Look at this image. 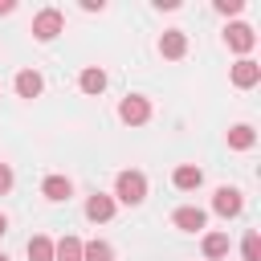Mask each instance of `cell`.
Returning <instances> with one entry per match:
<instances>
[{
	"instance_id": "1",
	"label": "cell",
	"mask_w": 261,
	"mask_h": 261,
	"mask_svg": "<svg viewBox=\"0 0 261 261\" xmlns=\"http://www.w3.org/2000/svg\"><path fill=\"white\" fill-rule=\"evenodd\" d=\"M114 196H118L122 204H143V200H147V175H143V171H118Z\"/></svg>"
},
{
	"instance_id": "2",
	"label": "cell",
	"mask_w": 261,
	"mask_h": 261,
	"mask_svg": "<svg viewBox=\"0 0 261 261\" xmlns=\"http://www.w3.org/2000/svg\"><path fill=\"white\" fill-rule=\"evenodd\" d=\"M61 29H65V16H61L57 8H41V12L33 16V37H37V41H53Z\"/></svg>"
},
{
	"instance_id": "3",
	"label": "cell",
	"mask_w": 261,
	"mask_h": 261,
	"mask_svg": "<svg viewBox=\"0 0 261 261\" xmlns=\"http://www.w3.org/2000/svg\"><path fill=\"white\" fill-rule=\"evenodd\" d=\"M118 118L130 122V126H143V122L151 118V102H147L143 94H126V98L118 102Z\"/></svg>"
},
{
	"instance_id": "4",
	"label": "cell",
	"mask_w": 261,
	"mask_h": 261,
	"mask_svg": "<svg viewBox=\"0 0 261 261\" xmlns=\"http://www.w3.org/2000/svg\"><path fill=\"white\" fill-rule=\"evenodd\" d=\"M212 208H216V212L228 220V216H241L245 200H241V192H237V188H228V184H224V188H216V196H212Z\"/></svg>"
},
{
	"instance_id": "5",
	"label": "cell",
	"mask_w": 261,
	"mask_h": 261,
	"mask_svg": "<svg viewBox=\"0 0 261 261\" xmlns=\"http://www.w3.org/2000/svg\"><path fill=\"white\" fill-rule=\"evenodd\" d=\"M261 82V65L253 61V57H241L237 65H232V86H241V90H253Z\"/></svg>"
},
{
	"instance_id": "6",
	"label": "cell",
	"mask_w": 261,
	"mask_h": 261,
	"mask_svg": "<svg viewBox=\"0 0 261 261\" xmlns=\"http://www.w3.org/2000/svg\"><path fill=\"white\" fill-rule=\"evenodd\" d=\"M171 224H175V228H184V232H200V228L208 224V212H204V208H192V204H188V208H175Z\"/></svg>"
},
{
	"instance_id": "7",
	"label": "cell",
	"mask_w": 261,
	"mask_h": 261,
	"mask_svg": "<svg viewBox=\"0 0 261 261\" xmlns=\"http://www.w3.org/2000/svg\"><path fill=\"white\" fill-rule=\"evenodd\" d=\"M224 41H228V49H232V53H249V49L257 45V33H253L249 24H228Z\"/></svg>"
},
{
	"instance_id": "8",
	"label": "cell",
	"mask_w": 261,
	"mask_h": 261,
	"mask_svg": "<svg viewBox=\"0 0 261 261\" xmlns=\"http://www.w3.org/2000/svg\"><path fill=\"white\" fill-rule=\"evenodd\" d=\"M159 53H163V57H171V61H179V57L188 53V37H184L179 29H167V33L159 37Z\"/></svg>"
},
{
	"instance_id": "9",
	"label": "cell",
	"mask_w": 261,
	"mask_h": 261,
	"mask_svg": "<svg viewBox=\"0 0 261 261\" xmlns=\"http://www.w3.org/2000/svg\"><path fill=\"white\" fill-rule=\"evenodd\" d=\"M171 179H175V188H179V192H196V188L204 184V171H200L196 163H184V167H175V175H171Z\"/></svg>"
},
{
	"instance_id": "10",
	"label": "cell",
	"mask_w": 261,
	"mask_h": 261,
	"mask_svg": "<svg viewBox=\"0 0 261 261\" xmlns=\"http://www.w3.org/2000/svg\"><path fill=\"white\" fill-rule=\"evenodd\" d=\"M86 216H90L94 224H98V220H110V216H114V200L102 196V192H94V196L86 200Z\"/></svg>"
},
{
	"instance_id": "11",
	"label": "cell",
	"mask_w": 261,
	"mask_h": 261,
	"mask_svg": "<svg viewBox=\"0 0 261 261\" xmlns=\"http://www.w3.org/2000/svg\"><path fill=\"white\" fill-rule=\"evenodd\" d=\"M41 90H45V82H41L37 69H20V73H16V94H20V98H37Z\"/></svg>"
},
{
	"instance_id": "12",
	"label": "cell",
	"mask_w": 261,
	"mask_h": 261,
	"mask_svg": "<svg viewBox=\"0 0 261 261\" xmlns=\"http://www.w3.org/2000/svg\"><path fill=\"white\" fill-rule=\"evenodd\" d=\"M253 143H257V135H253L249 122H237V126L228 130V147H232V151H249Z\"/></svg>"
},
{
	"instance_id": "13",
	"label": "cell",
	"mask_w": 261,
	"mask_h": 261,
	"mask_svg": "<svg viewBox=\"0 0 261 261\" xmlns=\"http://www.w3.org/2000/svg\"><path fill=\"white\" fill-rule=\"evenodd\" d=\"M41 192H45V200H69V192H73V184H69L65 175H49V179L41 184Z\"/></svg>"
},
{
	"instance_id": "14",
	"label": "cell",
	"mask_w": 261,
	"mask_h": 261,
	"mask_svg": "<svg viewBox=\"0 0 261 261\" xmlns=\"http://www.w3.org/2000/svg\"><path fill=\"white\" fill-rule=\"evenodd\" d=\"M53 261H82V241L77 237H61L53 245Z\"/></svg>"
},
{
	"instance_id": "15",
	"label": "cell",
	"mask_w": 261,
	"mask_h": 261,
	"mask_svg": "<svg viewBox=\"0 0 261 261\" xmlns=\"http://www.w3.org/2000/svg\"><path fill=\"white\" fill-rule=\"evenodd\" d=\"M224 253H228V237H224V232H208V237H204V257H208V261H220Z\"/></svg>"
},
{
	"instance_id": "16",
	"label": "cell",
	"mask_w": 261,
	"mask_h": 261,
	"mask_svg": "<svg viewBox=\"0 0 261 261\" xmlns=\"http://www.w3.org/2000/svg\"><path fill=\"white\" fill-rule=\"evenodd\" d=\"M82 90H86V94H102V90H106V73H102L98 65L82 69Z\"/></svg>"
},
{
	"instance_id": "17",
	"label": "cell",
	"mask_w": 261,
	"mask_h": 261,
	"mask_svg": "<svg viewBox=\"0 0 261 261\" xmlns=\"http://www.w3.org/2000/svg\"><path fill=\"white\" fill-rule=\"evenodd\" d=\"M29 261H53V241L49 237H29Z\"/></svg>"
},
{
	"instance_id": "18",
	"label": "cell",
	"mask_w": 261,
	"mask_h": 261,
	"mask_svg": "<svg viewBox=\"0 0 261 261\" xmlns=\"http://www.w3.org/2000/svg\"><path fill=\"white\" fill-rule=\"evenodd\" d=\"M82 261H114V249L106 241H90V245H82Z\"/></svg>"
},
{
	"instance_id": "19",
	"label": "cell",
	"mask_w": 261,
	"mask_h": 261,
	"mask_svg": "<svg viewBox=\"0 0 261 261\" xmlns=\"http://www.w3.org/2000/svg\"><path fill=\"white\" fill-rule=\"evenodd\" d=\"M241 253H245V261H261V237H257V232H249V237H245V245H241Z\"/></svg>"
},
{
	"instance_id": "20",
	"label": "cell",
	"mask_w": 261,
	"mask_h": 261,
	"mask_svg": "<svg viewBox=\"0 0 261 261\" xmlns=\"http://www.w3.org/2000/svg\"><path fill=\"white\" fill-rule=\"evenodd\" d=\"M241 8H245L241 0H216V12H224V16H237Z\"/></svg>"
},
{
	"instance_id": "21",
	"label": "cell",
	"mask_w": 261,
	"mask_h": 261,
	"mask_svg": "<svg viewBox=\"0 0 261 261\" xmlns=\"http://www.w3.org/2000/svg\"><path fill=\"white\" fill-rule=\"evenodd\" d=\"M8 188H12V167H8V163H0V196H4Z\"/></svg>"
},
{
	"instance_id": "22",
	"label": "cell",
	"mask_w": 261,
	"mask_h": 261,
	"mask_svg": "<svg viewBox=\"0 0 261 261\" xmlns=\"http://www.w3.org/2000/svg\"><path fill=\"white\" fill-rule=\"evenodd\" d=\"M12 8H16V4H12V0H0V16H8V12H12Z\"/></svg>"
},
{
	"instance_id": "23",
	"label": "cell",
	"mask_w": 261,
	"mask_h": 261,
	"mask_svg": "<svg viewBox=\"0 0 261 261\" xmlns=\"http://www.w3.org/2000/svg\"><path fill=\"white\" fill-rule=\"evenodd\" d=\"M4 232H8V216L0 212V237H4Z\"/></svg>"
},
{
	"instance_id": "24",
	"label": "cell",
	"mask_w": 261,
	"mask_h": 261,
	"mask_svg": "<svg viewBox=\"0 0 261 261\" xmlns=\"http://www.w3.org/2000/svg\"><path fill=\"white\" fill-rule=\"evenodd\" d=\"M0 261H8V257H4V253H0Z\"/></svg>"
}]
</instances>
